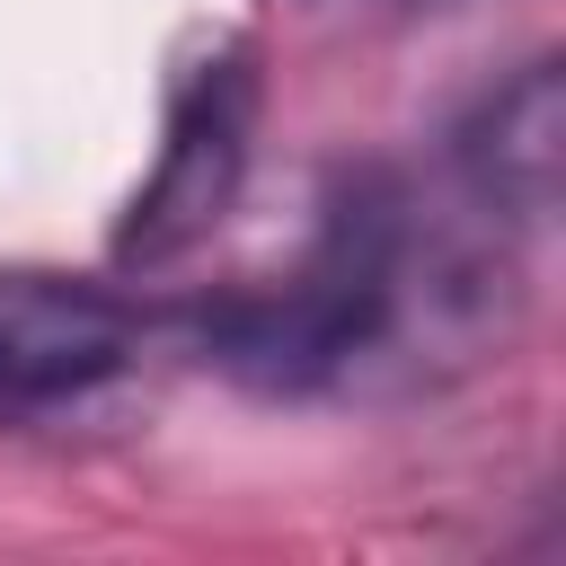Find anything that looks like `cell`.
Returning a JSON list of instances; mask_svg holds the SVG:
<instances>
[{
	"mask_svg": "<svg viewBox=\"0 0 566 566\" xmlns=\"http://www.w3.org/2000/svg\"><path fill=\"white\" fill-rule=\"evenodd\" d=\"M150 345L142 301L88 274H0V416H53L124 380Z\"/></svg>",
	"mask_w": 566,
	"mask_h": 566,
	"instance_id": "6da1fadb",
	"label": "cell"
}]
</instances>
